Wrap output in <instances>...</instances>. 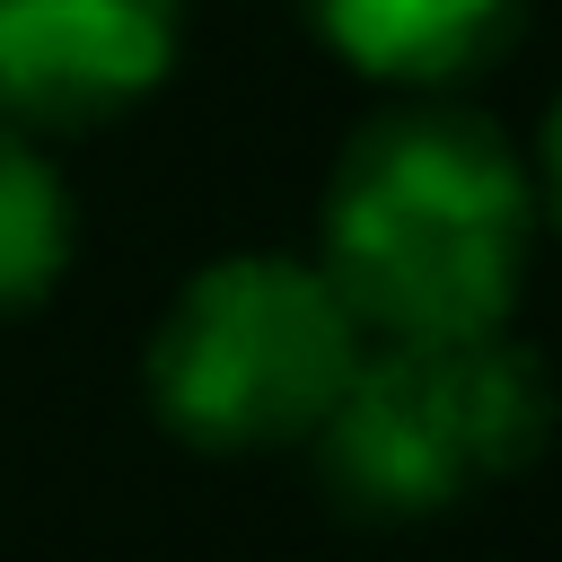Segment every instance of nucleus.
<instances>
[{"label":"nucleus","instance_id":"nucleus-5","mask_svg":"<svg viewBox=\"0 0 562 562\" xmlns=\"http://www.w3.org/2000/svg\"><path fill=\"white\" fill-rule=\"evenodd\" d=\"M299 9L351 70L386 88H448L483 70L518 26V0H299Z\"/></svg>","mask_w":562,"mask_h":562},{"label":"nucleus","instance_id":"nucleus-1","mask_svg":"<svg viewBox=\"0 0 562 562\" xmlns=\"http://www.w3.org/2000/svg\"><path fill=\"white\" fill-rule=\"evenodd\" d=\"M536 237L518 149L465 105H395L360 123L325 184V281L386 342L501 334Z\"/></svg>","mask_w":562,"mask_h":562},{"label":"nucleus","instance_id":"nucleus-6","mask_svg":"<svg viewBox=\"0 0 562 562\" xmlns=\"http://www.w3.org/2000/svg\"><path fill=\"white\" fill-rule=\"evenodd\" d=\"M61 255H70V193H61L53 158L0 123V316L35 307L61 272Z\"/></svg>","mask_w":562,"mask_h":562},{"label":"nucleus","instance_id":"nucleus-3","mask_svg":"<svg viewBox=\"0 0 562 562\" xmlns=\"http://www.w3.org/2000/svg\"><path fill=\"white\" fill-rule=\"evenodd\" d=\"M553 395L536 351L509 334L474 342H386L351 369L316 430L325 492L360 518H422L448 509L465 483L509 474L544 448Z\"/></svg>","mask_w":562,"mask_h":562},{"label":"nucleus","instance_id":"nucleus-4","mask_svg":"<svg viewBox=\"0 0 562 562\" xmlns=\"http://www.w3.org/2000/svg\"><path fill=\"white\" fill-rule=\"evenodd\" d=\"M176 0H0V123L70 132L149 97L176 61Z\"/></svg>","mask_w":562,"mask_h":562},{"label":"nucleus","instance_id":"nucleus-7","mask_svg":"<svg viewBox=\"0 0 562 562\" xmlns=\"http://www.w3.org/2000/svg\"><path fill=\"white\" fill-rule=\"evenodd\" d=\"M536 193H544V220L562 228V97L544 114V149H536Z\"/></svg>","mask_w":562,"mask_h":562},{"label":"nucleus","instance_id":"nucleus-2","mask_svg":"<svg viewBox=\"0 0 562 562\" xmlns=\"http://www.w3.org/2000/svg\"><path fill=\"white\" fill-rule=\"evenodd\" d=\"M360 360V325L316 263L228 255L158 316L149 404L193 448H281L325 430Z\"/></svg>","mask_w":562,"mask_h":562}]
</instances>
